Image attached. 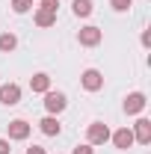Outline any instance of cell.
I'll return each mask as SVG.
<instances>
[{"label": "cell", "mask_w": 151, "mask_h": 154, "mask_svg": "<svg viewBox=\"0 0 151 154\" xmlns=\"http://www.w3.org/2000/svg\"><path fill=\"white\" fill-rule=\"evenodd\" d=\"M110 139V128L104 125V122H92L89 128H86V142L89 145H104Z\"/></svg>", "instance_id": "obj_1"}, {"label": "cell", "mask_w": 151, "mask_h": 154, "mask_svg": "<svg viewBox=\"0 0 151 154\" xmlns=\"http://www.w3.org/2000/svg\"><path fill=\"white\" fill-rule=\"evenodd\" d=\"M133 142H142V145L151 142V122L148 119H139V122L133 125Z\"/></svg>", "instance_id": "obj_8"}, {"label": "cell", "mask_w": 151, "mask_h": 154, "mask_svg": "<svg viewBox=\"0 0 151 154\" xmlns=\"http://www.w3.org/2000/svg\"><path fill=\"white\" fill-rule=\"evenodd\" d=\"M80 83H83L86 92H98V89H104V74H101L98 68H86V71L80 74Z\"/></svg>", "instance_id": "obj_2"}, {"label": "cell", "mask_w": 151, "mask_h": 154, "mask_svg": "<svg viewBox=\"0 0 151 154\" xmlns=\"http://www.w3.org/2000/svg\"><path fill=\"white\" fill-rule=\"evenodd\" d=\"M30 9H33V0H12V12L24 15V12H30Z\"/></svg>", "instance_id": "obj_15"}, {"label": "cell", "mask_w": 151, "mask_h": 154, "mask_svg": "<svg viewBox=\"0 0 151 154\" xmlns=\"http://www.w3.org/2000/svg\"><path fill=\"white\" fill-rule=\"evenodd\" d=\"M39 128H42V134H45V136H57L59 131H62V125H59L57 116H45V119L39 122Z\"/></svg>", "instance_id": "obj_11"}, {"label": "cell", "mask_w": 151, "mask_h": 154, "mask_svg": "<svg viewBox=\"0 0 151 154\" xmlns=\"http://www.w3.org/2000/svg\"><path fill=\"white\" fill-rule=\"evenodd\" d=\"M145 104H148V101H145L142 92H131V95L125 98V113H128V116H136V113L145 110Z\"/></svg>", "instance_id": "obj_6"}, {"label": "cell", "mask_w": 151, "mask_h": 154, "mask_svg": "<svg viewBox=\"0 0 151 154\" xmlns=\"http://www.w3.org/2000/svg\"><path fill=\"white\" fill-rule=\"evenodd\" d=\"M71 12L77 18H89L92 15V0H71Z\"/></svg>", "instance_id": "obj_13"}, {"label": "cell", "mask_w": 151, "mask_h": 154, "mask_svg": "<svg viewBox=\"0 0 151 154\" xmlns=\"http://www.w3.org/2000/svg\"><path fill=\"white\" fill-rule=\"evenodd\" d=\"M42 6H45V9H51V12H57L59 0H42Z\"/></svg>", "instance_id": "obj_18"}, {"label": "cell", "mask_w": 151, "mask_h": 154, "mask_svg": "<svg viewBox=\"0 0 151 154\" xmlns=\"http://www.w3.org/2000/svg\"><path fill=\"white\" fill-rule=\"evenodd\" d=\"M12 148H9V139H0V154H9Z\"/></svg>", "instance_id": "obj_20"}, {"label": "cell", "mask_w": 151, "mask_h": 154, "mask_svg": "<svg viewBox=\"0 0 151 154\" xmlns=\"http://www.w3.org/2000/svg\"><path fill=\"white\" fill-rule=\"evenodd\" d=\"M27 154H48V151H45L42 145H30V148H27Z\"/></svg>", "instance_id": "obj_19"}, {"label": "cell", "mask_w": 151, "mask_h": 154, "mask_svg": "<svg viewBox=\"0 0 151 154\" xmlns=\"http://www.w3.org/2000/svg\"><path fill=\"white\" fill-rule=\"evenodd\" d=\"M110 139H113V145H116V148L128 151V148L133 145V131H131V128H119L116 134H110Z\"/></svg>", "instance_id": "obj_7"}, {"label": "cell", "mask_w": 151, "mask_h": 154, "mask_svg": "<svg viewBox=\"0 0 151 154\" xmlns=\"http://www.w3.org/2000/svg\"><path fill=\"white\" fill-rule=\"evenodd\" d=\"M101 38H104V33H101L98 27H92V24L83 27V30L77 33V42H80L83 48H95V45H101Z\"/></svg>", "instance_id": "obj_5"}, {"label": "cell", "mask_w": 151, "mask_h": 154, "mask_svg": "<svg viewBox=\"0 0 151 154\" xmlns=\"http://www.w3.org/2000/svg\"><path fill=\"white\" fill-rule=\"evenodd\" d=\"M0 104H6V107L21 104V86L18 83H3L0 86Z\"/></svg>", "instance_id": "obj_4"}, {"label": "cell", "mask_w": 151, "mask_h": 154, "mask_svg": "<svg viewBox=\"0 0 151 154\" xmlns=\"http://www.w3.org/2000/svg\"><path fill=\"white\" fill-rule=\"evenodd\" d=\"M30 89L39 92V95H45V92H51V77L45 74V71H39V74L30 77Z\"/></svg>", "instance_id": "obj_10"}, {"label": "cell", "mask_w": 151, "mask_h": 154, "mask_svg": "<svg viewBox=\"0 0 151 154\" xmlns=\"http://www.w3.org/2000/svg\"><path fill=\"white\" fill-rule=\"evenodd\" d=\"M110 6H113L116 12H128V9L133 6V0H110Z\"/></svg>", "instance_id": "obj_16"}, {"label": "cell", "mask_w": 151, "mask_h": 154, "mask_svg": "<svg viewBox=\"0 0 151 154\" xmlns=\"http://www.w3.org/2000/svg\"><path fill=\"white\" fill-rule=\"evenodd\" d=\"M65 107H68V98L62 95V92H45V110L51 116H59Z\"/></svg>", "instance_id": "obj_3"}, {"label": "cell", "mask_w": 151, "mask_h": 154, "mask_svg": "<svg viewBox=\"0 0 151 154\" xmlns=\"http://www.w3.org/2000/svg\"><path fill=\"white\" fill-rule=\"evenodd\" d=\"M30 125L24 122V119H15V122H9V139H27L30 136Z\"/></svg>", "instance_id": "obj_9"}, {"label": "cell", "mask_w": 151, "mask_h": 154, "mask_svg": "<svg viewBox=\"0 0 151 154\" xmlns=\"http://www.w3.org/2000/svg\"><path fill=\"white\" fill-rule=\"evenodd\" d=\"M15 48H18V38H15V33H3V36H0V51H3V54H12Z\"/></svg>", "instance_id": "obj_14"}, {"label": "cell", "mask_w": 151, "mask_h": 154, "mask_svg": "<svg viewBox=\"0 0 151 154\" xmlns=\"http://www.w3.org/2000/svg\"><path fill=\"white\" fill-rule=\"evenodd\" d=\"M71 154H95V148L89 145V142H86V145H77V148H74Z\"/></svg>", "instance_id": "obj_17"}, {"label": "cell", "mask_w": 151, "mask_h": 154, "mask_svg": "<svg viewBox=\"0 0 151 154\" xmlns=\"http://www.w3.org/2000/svg\"><path fill=\"white\" fill-rule=\"evenodd\" d=\"M33 21H36L39 27H54V24H57V12H51V9L39 6V9H36V15H33Z\"/></svg>", "instance_id": "obj_12"}]
</instances>
